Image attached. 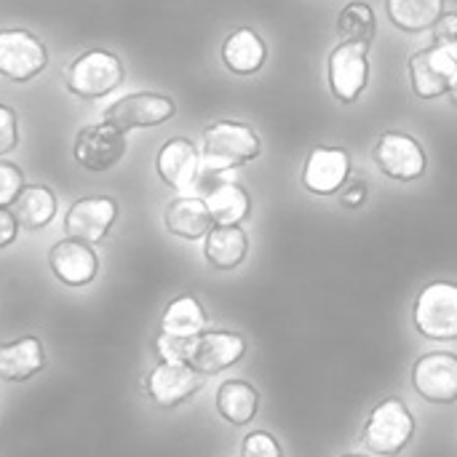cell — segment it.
<instances>
[{"label":"cell","mask_w":457,"mask_h":457,"mask_svg":"<svg viewBox=\"0 0 457 457\" xmlns=\"http://www.w3.org/2000/svg\"><path fill=\"white\" fill-rule=\"evenodd\" d=\"M415 436V418L410 412V407L391 396L383 399L367 418L364 431H361V442L372 455L380 457H396L404 453V447L410 445V439Z\"/></svg>","instance_id":"cell-3"},{"label":"cell","mask_w":457,"mask_h":457,"mask_svg":"<svg viewBox=\"0 0 457 457\" xmlns=\"http://www.w3.org/2000/svg\"><path fill=\"white\" fill-rule=\"evenodd\" d=\"M241 457H284L278 439L268 431H252L241 442Z\"/></svg>","instance_id":"cell-29"},{"label":"cell","mask_w":457,"mask_h":457,"mask_svg":"<svg viewBox=\"0 0 457 457\" xmlns=\"http://www.w3.org/2000/svg\"><path fill=\"white\" fill-rule=\"evenodd\" d=\"M434 43H457V13H442L434 27Z\"/></svg>","instance_id":"cell-33"},{"label":"cell","mask_w":457,"mask_h":457,"mask_svg":"<svg viewBox=\"0 0 457 457\" xmlns=\"http://www.w3.org/2000/svg\"><path fill=\"white\" fill-rule=\"evenodd\" d=\"M217 412L230 426H249L260 412V394L246 380H225L214 396Z\"/></svg>","instance_id":"cell-22"},{"label":"cell","mask_w":457,"mask_h":457,"mask_svg":"<svg viewBox=\"0 0 457 457\" xmlns=\"http://www.w3.org/2000/svg\"><path fill=\"white\" fill-rule=\"evenodd\" d=\"M244 356H246V340L236 332L217 329V332H204L195 337L190 364L206 378V375H222L233 370Z\"/></svg>","instance_id":"cell-16"},{"label":"cell","mask_w":457,"mask_h":457,"mask_svg":"<svg viewBox=\"0 0 457 457\" xmlns=\"http://www.w3.org/2000/svg\"><path fill=\"white\" fill-rule=\"evenodd\" d=\"M262 150L260 134L236 120H217L204 131L201 163L204 174H225L249 161H254Z\"/></svg>","instance_id":"cell-1"},{"label":"cell","mask_w":457,"mask_h":457,"mask_svg":"<svg viewBox=\"0 0 457 457\" xmlns=\"http://www.w3.org/2000/svg\"><path fill=\"white\" fill-rule=\"evenodd\" d=\"M372 158L386 177L399 179V182L420 179L428 166V158H426V150L420 147V142L402 131H383L378 137Z\"/></svg>","instance_id":"cell-10"},{"label":"cell","mask_w":457,"mask_h":457,"mask_svg":"<svg viewBox=\"0 0 457 457\" xmlns=\"http://www.w3.org/2000/svg\"><path fill=\"white\" fill-rule=\"evenodd\" d=\"M11 212L24 230H43L56 217V195L46 185H24L19 198L11 204Z\"/></svg>","instance_id":"cell-23"},{"label":"cell","mask_w":457,"mask_h":457,"mask_svg":"<svg viewBox=\"0 0 457 457\" xmlns=\"http://www.w3.org/2000/svg\"><path fill=\"white\" fill-rule=\"evenodd\" d=\"M351 177V153L343 147H316L303 169V185L316 195L337 193Z\"/></svg>","instance_id":"cell-17"},{"label":"cell","mask_w":457,"mask_h":457,"mask_svg":"<svg viewBox=\"0 0 457 457\" xmlns=\"http://www.w3.org/2000/svg\"><path fill=\"white\" fill-rule=\"evenodd\" d=\"M16 236H19V222H16L13 212L0 206V249L11 246L16 241Z\"/></svg>","instance_id":"cell-32"},{"label":"cell","mask_w":457,"mask_h":457,"mask_svg":"<svg viewBox=\"0 0 457 457\" xmlns=\"http://www.w3.org/2000/svg\"><path fill=\"white\" fill-rule=\"evenodd\" d=\"M163 225L177 238L198 241V238L209 236V230L214 228V220H212V212L201 195H179L166 206Z\"/></svg>","instance_id":"cell-18"},{"label":"cell","mask_w":457,"mask_h":457,"mask_svg":"<svg viewBox=\"0 0 457 457\" xmlns=\"http://www.w3.org/2000/svg\"><path fill=\"white\" fill-rule=\"evenodd\" d=\"M204 201L212 212L214 225H238L249 217L252 209L249 193L236 182H217L206 187Z\"/></svg>","instance_id":"cell-24"},{"label":"cell","mask_w":457,"mask_h":457,"mask_svg":"<svg viewBox=\"0 0 457 457\" xmlns=\"http://www.w3.org/2000/svg\"><path fill=\"white\" fill-rule=\"evenodd\" d=\"M249 254V238L238 225H214L204 244V257L217 270H236Z\"/></svg>","instance_id":"cell-21"},{"label":"cell","mask_w":457,"mask_h":457,"mask_svg":"<svg viewBox=\"0 0 457 457\" xmlns=\"http://www.w3.org/2000/svg\"><path fill=\"white\" fill-rule=\"evenodd\" d=\"M204 388V375L193 364L158 361L145 378L147 399L161 410H174Z\"/></svg>","instance_id":"cell-8"},{"label":"cell","mask_w":457,"mask_h":457,"mask_svg":"<svg viewBox=\"0 0 457 457\" xmlns=\"http://www.w3.org/2000/svg\"><path fill=\"white\" fill-rule=\"evenodd\" d=\"M412 91L420 99H436L450 94L457 78V43H434L410 59Z\"/></svg>","instance_id":"cell-7"},{"label":"cell","mask_w":457,"mask_h":457,"mask_svg":"<svg viewBox=\"0 0 457 457\" xmlns=\"http://www.w3.org/2000/svg\"><path fill=\"white\" fill-rule=\"evenodd\" d=\"M19 145V118L16 112L0 102V155L11 153Z\"/></svg>","instance_id":"cell-31"},{"label":"cell","mask_w":457,"mask_h":457,"mask_svg":"<svg viewBox=\"0 0 457 457\" xmlns=\"http://www.w3.org/2000/svg\"><path fill=\"white\" fill-rule=\"evenodd\" d=\"M48 64L46 43L29 29H0V75L11 83H29Z\"/></svg>","instance_id":"cell-6"},{"label":"cell","mask_w":457,"mask_h":457,"mask_svg":"<svg viewBox=\"0 0 457 457\" xmlns=\"http://www.w3.org/2000/svg\"><path fill=\"white\" fill-rule=\"evenodd\" d=\"M412 321L426 340H457V284L431 281L423 287L412 305Z\"/></svg>","instance_id":"cell-4"},{"label":"cell","mask_w":457,"mask_h":457,"mask_svg":"<svg viewBox=\"0 0 457 457\" xmlns=\"http://www.w3.org/2000/svg\"><path fill=\"white\" fill-rule=\"evenodd\" d=\"M412 388L428 404L457 402V356L450 351H434L412 364Z\"/></svg>","instance_id":"cell-11"},{"label":"cell","mask_w":457,"mask_h":457,"mask_svg":"<svg viewBox=\"0 0 457 457\" xmlns=\"http://www.w3.org/2000/svg\"><path fill=\"white\" fill-rule=\"evenodd\" d=\"M43 367H46V351L35 335L0 343V380L3 383H27Z\"/></svg>","instance_id":"cell-19"},{"label":"cell","mask_w":457,"mask_h":457,"mask_svg":"<svg viewBox=\"0 0 457 457\" xmlns=\"http://www.w3.org/2000/svg\"><path fill=\"white\" fill-rule=\"evenodd\" d=\"M268 46L252 27L233 29L222 43V62L236 75H252L265 64Z\"/></svg>","instance_id":"cell-20"},{"label":"cell","mask_w":457,"mask_h":457,"mask_svg":"<svg viewBox=\"0 0 457 457\" xmlns=\"http://www.w3.org/2000/svg\"><path fill=\"white\" fill-rule=\"evenodd\" d=\"M388 19L404 32L434 29L445 13V0H386Z\"/></svg>","instance_id":"cell-26"},{"label":"cell","mask_w":457,"mask_h":457,"mask_svg":"<svg viewBox=\"0 0 457 457\" xmlns=\"http://www.w3.org/2000/svg\"><path fill=\"white\" fill-rule=\"evenodd\" d=\"M129 145H126V134L112 126L110 120H99L91 126H83L75 137V161L86 169V171H110L112 166L120 163V158L126 155Z\"/></svg>","instance_id":"cell-9"},{"label":"cell","mask_w":457,"mask_h":457,"mask_svg":"<svg viewBox=\"0 0 457 457\" xmlns=\"http://www.w3.org/2000/svg\"><path fill=\"white\" fill-rule=\"evenodd\" d=\"M123 78H126V67L112 51L91 48L72 59V64L64 72V86L72 96L102 99L112 94L118 86H123Z\"/></svg>","instance_id":"cell-2"},{"label":"cell","mask_w":457,"mask_h":457,"mask_svg":"<svg viewBox=\"0 0 457 457\" xmlns=\"http://www.w3.org/2000/svg\"><path fill=\"white\" fill-rule=\"evenodd\" d=\"M364 201H367V185H364V182H353V185H348V190L343 193V204L351 206V209L361 206Z\"/></svg>","instance_id":"cell-34"},{"label":"cell","mask_w":457,"mask_h":457,"mask_svg":"<svg viewBox=\"0 0 457 457\" xmlns=\"http://www.w3.org/2000/svg\"><path fill=\"white\" fill-rule=\"evenodd\" d=\"M367 48L370 46L364 43H340L327 59L329 88L343 104L356 102L367 88V78H370Z\"/></svg>","instance_id":"cell-13"},{"label":"cell","mask_w":457,"mask_h":457,"mask_svg":"<svg viewBox=\"0 0 457 457\" xmlns=\"http://www.w3.org/2000/svg\"><path fill=\"white\" fill-rule=\"evenodd\" d=\"M177 115V104L174 99L163 96V94H150V91H139V94H129L120 96L118 102H112L104 110V120H110L112 126H118L123 134L131 129H150V126H161L166 120H171Z\"/></svg>","instance_id":"cell-12"},{"label":"cell","mask_w":457,"mask_h":457,"mask_svg":"<svg viewBox=\"0 0 457 457\" xmlns=\"http://www.w3.org/2000/svg\"><path fill=\"white\" fill-rule=\"evenodd\" d=\"M343 457H370V455H359V453H348V455H343Z\"/></svg>","instance_id":"cell-36"},{"label":"cell","mask_w":457,"mask_h":457,"mask_svg":"<svg viewBox=\"0 0 457 457\" xmlns=\"http://www.w3.org/2000/svg\"><path fill=\"white\" fill-rule=\"evenodd\" d=\"M193 345H195V337H177V335H166V332H158V337L153 340V348H155L161 361L190 364Z\"/></svg>","instance_id":"cell-28"},{"label":"cell","mask_w":457,"mask_h":457,"mask_svg":"<svg viewBox=\"0 0 457 457\" xmlns=\"http://www.w3.org/2000/svg\"><path fill=\"white\" fill-rule=\"evenodd\" d=\"M206 324H209L206 311L193 295L174 297L161 316V332L177 335V337H198L206 332Z\"/></svg>","instance_id":"cell-25"},{"label":"cell","mask_w":457,"mask_h":457,"mask_svg":"<svg viewBox=\"0 0 457 457\" xmlns=\"http://www.w3.org/2000/svg\"><path fill=\"white\" fill-rule=\"evenodd\" d=\"M450 99H453V104H457V78L453 80V88H450Z\"/></svg>","instance_id":"cell-35"},{"label":"cell","mask_w":457,"mask_h":457,"mask_svg":"<svg viewBox=\"0 0 457 457\" xmlns=\"http://www.w3.org/2000/svg\"><path fill=\"white\" fill-rule=\"evenodd\" d=\"M155 171L163 179V185H169L171 190L182 195H201L204 190L201 153L185 137H174L163 142V147L155 155Z\"/></svg>","instance_id":"cell-5"},{"label":"cell","mask_w":457,"mask_h":457,"mask_svg":"<svg viewBox=\"0 0 457 457\" xmlns=\"http://www.w3.org/2000/svg\"><path fill=\"white\" fill-rule=\"evenodd\" d=\"M48 268L59 284H64L70 289H83L96 278L99 257L91 249V244H83L75 238H62L48 252Z\"/></svg>","instance_id":"cell-15"},{"label":"cell","mask_w":457,"mask_h":457,"mask_svg":"<svg viewBox=\"0 0 457 457\" xmlns=\"http://www.w3.org/2000/svg\"><path fill=\"white\" fill-rule=\"evenodd\" d=\"M118 220V204L110 195H86L78 198L64 214V233L67 238L83 244H99L110 236Z\"/></svg>","instance_id":"cell-14"},{"label":"cell","mask_w":457,"mask_h":457,"mask_svg":"<svg viewBox=\"0 0 457 457\" xmlns=\"http://www.w3.org/2000/svg\"><path fill=\"white\" fill-rule=\"evenodd\" d=\"M337 32H340L343 43L370 46L375 40V32H378L375 11L367 3H348L337 16Z\"/></svg>","instance_id":"cell-27"},{"label":"cell","mask_w":457,"mask_h":457,"mask_svg":"<svg viewBox=\"0 0 457 457\" xmlns=\"http://www.w3.org/2000/svg\"><path fill=\"white\" fill-rule=\"evenodd\" d=\"M24 187V174L16 163L0 161V206L11 209V204L19 198Z\"/></svg>","instance_id":"cell-30"}]
</instances>
